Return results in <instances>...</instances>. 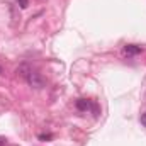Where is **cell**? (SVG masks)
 <instances>
[{"label":"cell","instance_id":"6da1fadb","mask_svg":"<svg viewBox=\"0 0 146 146\" xmlns=\"http://www.w3.org/2000/svg\"><path fill=\"white\" fill-rule=\"evenodd\" d=\"M33 88H42L44 85H46V80H44V76L41 75L39 72H34V70H31L29 75H27V80H26Z\"/></svg>","mask_w":146,"mask_h":146},{"label":"cell","instance_id":"7a4b0ae2","mask_svg":"<svg viewBox=\"0 0 146 146\" xmlns=\"http://www.w3.org/2000/svg\"><path fill=\"white\" fill-rule=\"evenodd\" d=\"M122 51H124V54H127V56H136V54L143 53V48H141V46H136V44H126Z\"/></svg>","mask_w":146,"mask_h":146},{"label":"cell","instance_id":"3957f363","mask_svg":"<svg viewBox=\"0 0 146 146\" xmlns=\"http://www.w3.org/2000/svg\"><path fill=\"white\" fill-rule=\"evenodd\" d=\"M75 106H76V109L82 110V112H87L88 109H92V107H94V104H92L90 100H87V99H78Z\"/></svg>","mask_w":146,"mask_h":146},{"label":"cell","instance_id":"277c9868","mask_svg":"<svg viewBox=\"0 0 146 146\" xmlns=\"http://www.w3.org/2000/svg\"><path fill=\"white\" fill-rule=\"evenodd\" d=\"M29 72H31V68H29L27 65H21V66L15 70L17 76H21V78H24V80H27V75H29Z\"/></svg>","mask_w":146,"mask_h":146},{"label":"cell","instance_id":"5b68a950","mask_svg":"<svg viewBox=\"0 0 146 146\" xmlns=\"http://www.w3.org/2000/svg\"><path fill=\"white\" fill-rule=\"evenodd\" d=\"M37 138H39L41 141H51V139H53V134H39Z\"/></svg>","mask_w":146,"mask_h":146},{"label":"cell","instance_id":"8992f818","mask_svg":"<svg viewBox=\"0 0 146 146\" xmlns=\"http://www.w3.org/2000/svg\"><path fill=\"white\" fill-rule=\"evenodd\" d=\"M15 2L19 3L21 9H27V7H29V0H15Z\"/></svg>","mask_w":146,"mask_h":146},{"label":"cell","instance_id":"52a82bcc","mask_svg":"<svg viewBox=\"0 0 146 146\" xmlns=\"http://www.w3.org/2000/svg\"><path fill=\"white\" fill-rule=\"evenodd\" d=\"M139 121H141V124L146 127V112H145V114H141V119H139Z\"/></svg>","mask_w":146,"mask_h":146},{"label":"cell","instance_id":"ba28073f","mask_svg":"<svg viewBox=\"0 0 146 146\" xmlns=\"http://www.w3.org/2000/svg\"><path fill=\"white\" fill-rule=\"evenodd\" d=\"M5 143H7V139H5V138H2V136H0V146H5Z\"/></svg>","mask_w":146,"mask_h":146},{"label":"cell","instance_id":"9c48e42d","mask_svg":"<svg viewBox=\"0 0 146 146\" xmlns=\"http://www.w3.org/2000/svg\"><path fill=\"white\" fill-rule=\"evenodd\" d=\"M0 75H2V66H0Z\"/></svg>","mask_w":146,"mask_h":146}]
</instances>
